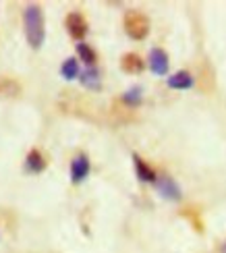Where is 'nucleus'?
Segmentation results:
<instances>
[{
  "label": "nucleus",
  "instance_id": "nucleus-7",
  "mask_svg": "<svg viewBox=\"0 0 226 253\" xmlns=\"http://www.w3.org/2000/svg\"><path fill=\"white\" fill-rule=\"evenodd\" d=\"M88 174H90V160H88V156H77L71 162V178H73V183H81Z\"/></svg>",
  "mask_w": 226,
  "mask_h": 253
},
{
  "label": "nucleus",
  "instance_id": "nucleus-6",
  "mask_svg": "<svg viewBox=\"0 0 226 253\" xmlns=\"http://www.w3.org/2000/svg\"><path fill=\"white\" fill-rule=\"evenodd\" d=\"M121 69L129 75H137L145 69V62L141 60V56L135 54V52H127V54L121 58Z\"/></svg>",
  "mask_w": 226,
  "mask_h": 253
},
{
  "label": "nucleus",
  "instance_id": "nucleus-2",
  "mask_svg": "<svg viewBox=\"0 0 226 253\" xmlns=\"http://www.w3.org/2000/svg\"><path fill=\"white\" fill-rule=\"evenodd\" d=\"M123 27L127 31V36L131 40H145L149 34V19L145 13L137 8H129L123 17Z\"/></svg>",
  "mask_w": 226,
  "mask_h": 253
},
{
  "label": "nucleus",
  "instance_id": "nucleus-10",
  "mask_svg": "<svg viewBox=\"0 0 226 253\" xmlns=\"http://www.w3.org/2000/svg\"><path fill=\"white\" fill-rule=\"evenodd\" d=\"M133 164H135V170H137V176L141 178V181H145V183H156V178H158V174L152 170V166H147L141 158H139L137 154L133 156Z\"/></svg>",
  "mask_w": 226,
  "mask_h": 253
},
{
  "label": "nucleus",
  "instance_id": "nucleus-5",
  "mask_svg": "<svg viewBox=\"0 0 226 253\" xmlns=\"http://www.w3.org/2000/svg\"><path fill=\"white\" fill-rule=\"evenodd\" d=\"M149 69L160 77H164L168 73V54L162 48H154L149 52Z\"/></svg>",
  "mask_w": 226,
  "mask_h": 253
},
{
  "label": "nucleus",
  "instance_id": "nucleus-15",
  "mask_svg": "<svg viewBox=\"0 0 226 253\" xmlns=\"http://www.w3.org/2000/svg\"><path fill=\"white\" fill-rule=\"evenodd\" d=\"M220 253H226V241L222 243V247H220Z\"/></svg>",
  "mask_w": 226,
  "mask_h": 253
},
{
  "label": "nucleus",
  "instance_id": "nucleus-1",
  "mask_svg": "<svg viewBox=\"0 0 226 253\" xmlns=\"http://www.w3.org/2000/svg\"><path fill=\"white\" fill-rule=\"evenodd\" d=\"M23 25H25V38L31 48H42L46 40V23H44V10L40 4H29L23 10Z\"/></svg>",
  "mask_w": 226,
  "mask_h": 253
},
{
  "label": "nucleus",
  "instance_id": "nucleus-3",
  "mask_svg": "<svg viewBox=\"0 0 226 253\" xmlns=\"http://www.w3.org/2000/svg\"><path fill=\"white\" fill-rule=\"evenodd\" d=\"M154 187H156V191L160 195H162L164 199H170V202H179V199L182 197L181 187L177 185V181H175V178H170V176H166V174H160L156 178Z\"/></svg>",
  "mask_w": 226,
  "mask_h": 253
},
{
  "label": "nucleus",
  "instance_id": "nucleus-4",
  "mask_svg": "<svg viewBox=\"0 0 226 253\" xmlns=\"http://www.w3.org/2000/svg\"><path fill=\"white\" fill-rule=\"evenodd\" d=\"M64 25H67V31L73 40H83L85 34H88V21L79 13V10H73V13L67 15L64 19Z\"/></svg>",
  "mask_w": 226,
  "mask_h": 253
},
{
  "label": "nucleus",
  "instance_id": "nucleus-9",
  "mask_svg": "<svg viewBox=\"0 0 226 253\" xmlns=\"http://www.w3.org/2000/svg\"><path fill=\"white\" fill-rule=\"evenodd\" d=\"M25 166L27 170L31 172H44L46 170V158L40 150H31L27 154V160H25Z\"/></svg>",
  "mask_w": 226,
  "mask_h": 253
},
{
  "label": "nucleus",
  "instance_id": "nucleus-13",
  "mask_svg": "<svg viewBox=\"0 0 226 253\" xmlns=\"http://www.w3.org/2000/svg\"><path fill=\"white\" fill-rule=\"evenodd\" d=\"M77 54H79V58H81V60L88 62L90 67H93V65H95V60H98V56H95V52H93L88 44H83V42H81V44H77Z\"/></svg>",
  "mask_w": 226,
  "mask_h": 253
},
{
  "label": "nucleus",
  "instance_id": "nucleus-8",
  "mask_svg": "<svg viewBox=\"0 0 226 253\" xmlns=\"http://www.w3.org/2000/svg\"><path fill=\"white\" fill-rule=\"evenodd\" d=\"M168 87L170 89H189L193 87V77L189 71H177L175 75L168 77Z\"/></svg>",
  "mask_w": 226,
  "mask_h": 253
},
{
  "label": "nucleus",
  "instance_id": "nucleus-14",
  "mask_svg": "<svg viewBox=\"0 0 226 253\" xmlns=\"http://www.w3.org/2000/svg\"><path fill=\"white\" fill-rule=\"evenodd\" d=\"M123 102L129 106H139L141 104V87H131L123 93Z\"/></svg>",
  "mask_w": 226,
  "mask_h": 253
},
{
  "label": "nucleus",
  "instance_id": "nucleus-11",
  "mask_svg": "<svg viewBox=\"0 0 226 253\" xmlns=\"http://www.w3.org/2000/svg\"><path fill=\"white\" fill-rule=\"evenodd\" d=\"M81 83H83V87H88V89H93V91H98L100 85H102V79H100V73L95 67H90L88 71H83L81 73Z\"/></svg>",
  "mask_w": 226,
  "mask_h": 253
},
{
  "label": "nucleus",
  "instance_id": "nucleus-12",
  "mask_svg": "<svg viewBox=\"0 0 226 253\" xmlns=\"http://www.w3.org/2000/svg\"><path fill=\"white\" fill-rule=\"evenodd\" d=\"M60 75L64 79H75V77H79V62L77 58H67L62 62V67H60Z\"/></svg>",
  "mask_w": 226,
  "mask_h": 253
}]
</instances>
